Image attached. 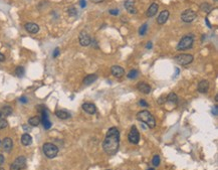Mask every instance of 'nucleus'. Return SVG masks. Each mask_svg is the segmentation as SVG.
Wrapping results in <instances>:
<instances>
[{"instance_id":"obj_1","label":"nucleus","mask_w":218,"mask_h":170,"mask_svg":"<svg viewBox=\"0 0 218 170\" xmlns=\"http://www.w3.org/2000/svg\"><path fill=\"white\" fill-rule=\"evenodd\" d=\"M120 145V132L116 127L110 128L106 134V138L103 143L104 152L109 155H114L119 150Z\"/></svg>"},{"instance_id":"obj_2","label":"nucleus","mask_w":218,"mask_h":170,"mask_svg":"<svg viewBox=\"0 0 218 170\" xmlns=\"http://www.w3.org/2000/svg\"><path fill=\"white\" fill-rule=\"evenodd\" d=\"M137 119L147 124V126H148L149 128H154L156 126V121H155L154 116L147 110L139 112V113L137 114Z\"/></svg>"},{"instance_id":"obj_3","label":"nucleus","mask_w":218,"mask_h":170,"mask_svg":"<svg viewBox=\"0 0 218 170\" xmlns=\"http://www.w3.org/2000/svg\"><path fill=\"white\" fill-rule=\"evenodd\" d=\"M193 42H194V38L192 35H185L181 38L177 45V50H187L189 48H192Z\"/></svg>"},{"instance_id":"obj_4","label":"nucleus","mask_w":218,"mask_h":170,"mask_svg":"<svg viewBox=\"0 0 218 170\" xmlns=\"http://www.w3.org/2000/svg\"><path fill=\"white\" fill-rule=\"evenodd\" d=\"M42 150H43L44 155L47 158H50V159L54 158L57 155V153H59V148L54 144H52V143H45V144H43Z\"/></svg>"},{"instance_id":"obj_5","label":"nucleus","mask_w":218,"mask_h":170,"mask_svg":"<svg viewBox=\"0 0 218 170\" xmlns=\"http://www.w3.org/2000/svg\"><path fill=\"white\" fill-rule=\"evenodd\" d=\"M26 165V159L24 156H19L14 160V162L11 164L10 170H22L25 168Z\"/></svg>"},{"instance_id":"obj_6","label":"nucleus","mask_w":218,"mask_h":170,"mask_svg":"<svg viewBox=\"0 0 218 170\" xmlns=\"http://www.w3.org/2000/svg\"><path fill=\"white\" fill-rule=\"evenodd\" d=\"M197 17V13L192 9H186L181 14V19L186 23H190Z\"/></svg>"},{"instance_id":"obj_7","label":"nucleus","mask_w":218,"mask_h":170,"mask_svg":"<svg viewBox=\"0 0 218 170\" xmlns=\"http://www.w3.org/2000/svg\"><path fill=\"white\" fill-rule=\"evenodd\" d=\"M175 62L177 64H181V66H187V64H191L193 62V55H179L175 57Z\"/></svg>"},{"instance_id":"obj_8","label":"nucleus","mask_w":218,"mask_h":170,"mask_svg":"<svg viewBox=\"0 0 218 170\" xmlns=\"http://www.w3.org/2000/svg\"><path fill=\"white\" fill-rule=\"evenodd\" d=\"M128 139H129V142L133 143V144H138V143H139L140 134H139V131H138L137 127H136L135 125L131 128V131L128 135Z\"/></svg>"},{"instance_id":"obj_9","label":"nucleus","mask_w":218,"mask_h":170,"mask_svg":"<svg viewBox=\"0 0 218 170\" xmlns=\"http://www.w3.org/2000/svg\"><path fill=\"white\" fill-rule=\"evenodd\" d=\"M79 39L81 45H83V46L90 45L91 42H92V38H91V36L88 34V32H86V31H81V32L79 33Z\"/></svg>"},{"instance_id":"obj_10","label":"nucleus","mask_w":218,"mask_h":170,"mask_svg":"<svg viewBox=\"0 0 218 170\" xmlns=\"http://www.w3.org/2000/svg\"><path fill=\"white\" fill-rule=\"evenodd\" d=\"M41 113H42V116H41V123L42 125H43V128L46 129V130H48V129L52 127V122L48 119V114H47V111L46 110H41Z\"/></svg>"},{"instance_id":"obj_11","label":"nucleus","mask_w":218,"mask_h":170,"mask_svg":"<svg viewBox=\"0 0 218 170\" xmlns=\"http://www.w3.org/2000/svg\"><path fill=\"white\" fill-rule=\"evenodd\" d=\"M125 8L131 14H136L137 13V8L135 7V0H126L125 1Z\"/></svg>"},{"instance_id":"obj_12","label":"nucleus","mask_w":218,"mask_h":170,"mask_svg":"<svg viewBox=\"0 0 218 170\" xmlns=\"http://www.w3.org/2000/svg\"><path fill=\"white\" fill-rule=\"evenodd\" d=\"M111 71H112V75L116 78H122L125 75L124 69L120 66H113L111 68Z\"/></svg>"},{"instance_id":"obj_13","label":"nucleus","mask_w":218,"mask_h":170,"mask_svg":"<svg viewBox=\"0 0 218 170\" xmlns=\"http://www.w3.org/2000/svg\"><path fill=\"white\" fill-rule=\"evenodd\" d=\"M83 109L86 113L90 114V115H93L97 112V107L92 103H84V104H83Z\"/></svg>"},{"instance_id":"obj_14","label":"nucleus","mask_w":218,"mask_h":170,"mask_svg":"<svg viewBox=\"0 0 218 170\" xmlns=\"http://www.w3.org/2000/svg\"><path fill=\"white\" fill-rule=\"evenodd\" d=\"M137 88L141 93L145 94V95H147V94H149L151 92V86L145 82H140L139 84L137 85Z\"/></svg>"},{"instance_id":"obj_15","label":"nucleus","mask_w":218,"mask_h":170,"mask_svg":"<svg viewBox=\"0 0 218 170\" xmlns=\"http://www.w3.org/2000/svg\"><path fill=\"white\" fill-rule=\"evenodd\" d=\"M158 9H159V5L154 2V3H152L150 6H149L148 10H147V12H146V15L148 17L155 16V15L157 14V12H158Z\"/></svg>"},{"instance_id":"obj_16","label":"nucleus","mask_w":218,"mask_h":170,"mask_svg":"<svg viewBox=\"0 0 218 170\" xmlns=\"http://www.w3.org/2000/svg\"><path fill=\"white\" fill-rule=\"evenodd\" d=\"M169 15H170V13H169L168 10H163L161 13L159 14V16H158L157 18V23L160 24V25H162V24H164L165 22L168 20L169 18Z\"/></svg>"},{"instance_id":"obj_17","label":"nucleus","mask_w":218,"mask_h":170,"mask_svg":"<svg viewBox=\"0 0 218 170\" xmlns=\"http://www.w3.org/2000/svg\"><path fill=\"white\" fill-rule=\"evenodd\" d=\"M2 147H3V150L6 152H10L11 149L13 147V142L12 139L9 137H6L4 138L3 141H2Z\"/></svg>"},{"instance_id":"obj_18","label":"nucleus","mask_w":218,"mask_h":170,"mask_svg":"<svg viewBox=\"0 0 218 170\" xmlns=\"http://www.w3.org/2000/svg\"><path fill=\"white\" fill-rule=\"evenodd\" d=\"M197 90L199 93H202V94H205L207 93L208 90H209V83L208 80H201V82L198 84V87H197Z\"/></svg>"},{"instance_id":"obj_19","label":"nucleus","mask_w":218,"mask_h":170,"mask_svg":"<svg viewBox=\"0 0 218 170\" xmlns=\"http://www.w3.org/2000/svg\"><path fill=\"white\" fill-rule=\"evenodd\" d=\"M25 29L29 33L34 34V33H37L39 31V26L36 23H31V22H29V23L25 24Z\"/></svg>"},{"instance_id":"obj_20","label":"nucleus","mask_w":218,"mask_h":170,"mask_svg":"<svg viewBox=\"0 0 218 170\" xmlns=\"http://www.w3.org/2000/svg\"><path fill=\"white\" fill-rule=\"evenodd\" d=\"M97 80H98V76L95 75V73H93V75H88L84 79V84L86 85V86H88V85L95 83Z\"/></svg>"},{"instance_id":"obj_21","label":"nucleus","mask_w":218,"mask_h":170,"mask_svg":"<svg viewBox=\"0 0 218 170\" xmlns=\"http://www.w3.org/2000/svg\"><path fill=\"white\" fill-rule=\"evenodd\" d=\"M31 142H32V138H31V136L29 134L25 133L22 135L21 137V143L24 145V146H29L31 144Z\"/></svg>"},{"instance_id":"obj_22","label":"nucleus","mask_w":218,"mask_h":170,"mask_svg":"<svg viewBox=\"0 0 218 170\" xmlns=\"http://www.w3.org/2000/svg\"><path fill=\"white\" fill-rule=\"evenodd\" d=\"M41 120H40V117H38V116H34V117H31L29 120H28V123H29L30 126H33V127H36L38 126L39 124H40Z\"/></svg>"},{"instance_id":"obj_23","label":"nucleus","mask_w":218,"mask_h":170,"mask_svg":"<svg viewBox=\"0 0 218 170\" xmlns=\"http://www.w3.org/2000/svg\"><path fill=\"white\" fill-rule=\"evenodd\" d=\"M55 115H56L57 117L59 118V119H62V120L68 119V118L70 117V115L68 113V112L62 111V110H57L56 112H55Z\"/></svg>"},{"instance_id":"obj_24","label":"nucleus","mask_w":218,"mask_h":170,"mask_svg":"<svg viewBox=\"0 0 218 170\" xmlns=\"http://www.w3.org/2000/svg\"><path fill=\"white\" fill-rule=\"evenodd\" d=\"M177 101H178V98H177V95L175 93H170L168 95V97H167V102L170 103V104L176 105Z\"/></svg>"},{"instance_id":"obj_25","label":"nucleus","mask_w":218,"mask_h":170,"mask_svg":"<svg viewBox=\"0 0 218 170\" xmlns=\"http://www.w3.org/2000/svg\"><path fill=\"white\" fill-rule=\"evenodd\" d=\"M0 113H1V116H4V117H6V116H9V115L12 114V108L9 107V106H5V107H3V108H2V110H1Z\"/></svg>"},{"instance_id":"obj_26","label":"nucleus","mask_w":218,"mask_h":170,"mask_svg":"<svg viewBox=\"0 0 218 170\" xmlns=\"http://www.w3.org/2000/svg\"><path fill=\"white\" fill-rule=\"evenodd\" d=\"M200 8H201V10H203L204 12H206V13H209L212 10V6L209 3H202L201 5H200Z\"/></svg>"},{"instance_id":"obj_27","label":"nucleus","mask_w":218,"mask_h":170,"mask_svg":"<svg viewBox=\"0 0 218 170\" xmlns=\"http://www.w3.org/2000/svg\"><path fill=\"white\" fill-rule=\"evenodd\" d=\"M138 75H139V71H138L137 70H132L130 73H128V78L130 80H134L138 77Z\"/></svg>"},{"instance_id":"obj_28","label":"nucleus","mask_w":218,"mask_h":170,"mask_svg":"<svg viewBox=\"0 0 218 170\" xmlns=\"http://www.w3.org/2000/svg\"><path fill=\"white\" fill-rule=\"evenodd\" d=\"M147 29H148V24L147 23H144L143 25L140 27V30H139V34L140 35H145L146 32H147Z\"/></svg>"},{"instance_id":"obj_29","label":"nucleus","mask_w":218,"mask_h":170,"mask_svg":"<svg viewBox=\"0 0 218 170\" xmlns=\"http://www.w3.org/2000/svg\"><path fill=\"white\" fill-rule=\"evenodd\" d=\"M15 73H16V76H17V77H19V78L23 77V75H24V69L22 68V66H17L16 70H15Z\"/></svg>"},{"instance_id":"obj_30","label":"nucleus","mask_w":218,"mask_h":170,"mask_svg":"<svg viewBox=\"0 0 218 170\" xmlns=\"http://www.w3.org/2000/svg\"><path fill=\"white\" fill-rule=\"evenodd\" d=\"M152 163H153V165H154L155 167L159 166V164H160V157H159V155H155L154 157H153Z\"/></svg>"},{"instance_id":"obj_31","label":"nucleus","mask_w":218,"mask_h":170,"mask_svg":"<svg viewBox=\"0 0 218 170\" xmlns=\"http://www.w3.org/2000/svg\"><path fill=\"white\" fill-rule=\"evenodd\" d=\"M7 126H8L7 121H6L5 119H1V118H0V130H2V129H5Z\"/></svg>"},{"instance_id":"obj_32","label":"nucleus","mask_w":218,"mask_h":170,"mask_svg":"<svg viewBox=\"0 0 218 170\" xmlns=\"http://www.w3.org/2000/svg\"><path fill=\"white\" fill-rule=\"evenodd\" d=\"M166 101H167V97H165L164 95H162L161 97H160L159 99L157 100V103H158L159 105H162V104H164V103H165Z\"/></svg>"},{"instance_id":"obj_33","label":"nucleus","mask_w":218,"mask_h":170,"mask_svg":"<svg viewBox=\"0 0 218 170\" xmlns=\"http://www.w3.org/2000/svg\"><path fill=\"white\" fill-rule=\"evenodd\" d=\"M68 13H70V15H72V16H75V15H77V10L75 9L73 6H72V7L68 9Z\"/></svg>"},{"instance_id":"obj_34","label":"nucleus","mask_w":218,"mask_h":170,"mask_svg":"<svg viewBox=\"0 0 218 170\" xmlns=\"http://www.w3.org/2000/svg\"><path fill=\"white\" fill-rule=\"evenodd\" d=\"M139 104H140V106H142V107H148L149 106L148 103H147L145 100H140Z\"/></svg>"},{"instance_id":"obj_35","label":"nucleus","mask_w":218,"mask_h":170,"mask_svg":"<svg viewBox=\"0 0 218 170\" xmlns=\"http://www.w3.org/2000/svg\"><path fill=\"white\" fill-rule=\"evenodd\" d=\"M109 12H110L112 15H118V14H119V10H118V9H111Z\"/></svg>"},{"instance_id":"obj_36","label":"nucleus","mask_w":218,"mask_h":170,"mask_svg":"<svg viewBox=\"0 0 218 170\" xmlns=\"http://www.w3.org/2000/svg\"><path fill=\"white\" fill-rule=\"evenodd\" d=\"M59 55V48H55V50H54V51H53L52 57H56Z\"/></svg>"},{"instance_id":"obj_37","label":"nucleus","mask_w":218,"mask_h":170,"mask_svg":"<svg viewBox=\"0 0 218 170\" xmlns=\"http://www.w3.org/2000/svg\"><path fill=\"white\" fill-rule=\"evenodd\" d=\"M79 4H81V7H83V8H84L86 6V0H81L79 1Z\"/></svg>"},{"instance_id":"obj_38","label":"nucleus","mask_w":218,"mask_h":170,"mask_svg":"<svg viewBox=\"0 0 218 170\" xmlns=\"http://www.w3.org/2000/svg\"><path fill=\"white\" fill-rule=\"evenodd\" d=\"M19 101H20L21 103H23V104L27 103V99H26V97H20V98H19Z\"/></svg>"},{"instance_id":"obj_39","label":"nucleus","mask_w":218,"mask_h":170,"mask_svg":"<svg viewBox=\"0 0 218 170\" xmlns=\"http://www.w3.org/2000/svg\"><path fill=\"white\" fill-rule=\"evenodd\" d=\"M212 114H213V115H215V116H217V115H218V112H217V106H215L214 108L212 109Z\"/></svg>"},{"instance_id":"obj_40","label":"nucleus","mask_w":218,"mask_h":170,"mask_svg":"<svg viewBox=\"0 0 218 170\" xmlns=\"http://www.w3.org/2000/svg\"><path fill=\"white\" fill-rule=\"evenodd\" d=\"M4 163V156L2 154H0V165H2Z\"/></svg>"},{"instance_id":"obj_41","label":"nucleus","mask_w":218,"mask_h":170,"mask_svg":"<svg viewBox=\"0 0 218 170\" xmlns=\"http://www.w3.org/2000/svg\"><path fill=\"white\" fill-rule=\"evenodd\" d=\"M4 60H5V57H4L3 53L0 52V62H4Z\"/></svg>"},{"instance_id":"obj_42","label":"nucleus","mask_w":218,"mask_h":170,"mask_svg":"<svg viewBox=\"0 0 218 170\" xmlns=\"http://www.w3.org/2000/svg\"><path fill=\"white\" fill-rule=\"evenodd\" d=\"M146 48H148V50H149V48H152V42H148V43H147V45H146Z\"/></svg>"},{"instance_id":"obj_43","label":"nucleus","mask_w":218,"mask_h":170,"mask_svg":"<svg viewBox=\"0 0 218 170\" xmlns=\"http://www.w3.org/2000/svg\"><path fill=\"white\" fill-rule=\"evenodd\" d=\"M104 0H92V2H93V3H101Z\"/></svg>"},{"instance_id":"obj_44","label":"nucleus","mask_w":218,"mask_h":170,"mask_svg":"<svg viewBox=\"0 0 218 170\" xmlns=\"http://www.w3.org/2000/svg\"><path fill=\"white\" fill-rule=\"evenodd\" d=\"M23 129H24L25 131H30V128H29V127L26 126V125H23Z\"/></svg>"},{"instance_id":"obj_45","label":"nucleus","mask_w":218,"mask_h":170,"mask_svg":"<svg viewBox=\"0 0 218 170\" xmlns=\"http://www.w3.org/2000/svg\"><path fill=\"white\" fill-rule=\"evenodd\" d=\"M205 22H206V24H207V26H208V27H210V28H211V24L209 23V20H208V18H205Z\"/></svg>"},{"instance_id":"obj_46","label":"nucleus","mask_w":218,"mask_h":170,"mask_svg":"<svg viewBox=\"0 0 218 170\" xmlns=\"http://www.w3.org/2000/svg\"><path fill=\"white\" fill-rule=\"evenodd\" d=\"M147 170H155L154 168H149V169H147Z\"/></svg>"},{"instance_id":"obj_47","label":"nucleus","mask_w":218,"mask_h":170,"mask_svg":"<svg viewBox=\"0 0 218 170\" xmlns=\"http://www.w3.org/2000/svg\"><path fill=\"white\" fill-rule=\"evenodd\" d=\"M0 170H4V169L3 168H0Z\"/></svg>"},{"instance_id":"obj_48","label":"nucleus","mask_w":218,"mask_h":170,"mask_svg":"<svg viewBox=\"0 0 218 170\" xmlns=\"http://www.w3.org/2000/svg\"><path fill=\"white\" fill-rule=\"evenodd\" d=\"M0 118H1V113H0Z\"/></svg>"},{"instance_id":"obj_49","label":"nucleus","mask_w":218,"mask_h":170,"mask_svg":"<svg viewBox=\"0 0 218 170\" xmlns=\"http://www.w3.org/2000/svg\"><path fill=\"white\" fill-rule=\"evenodd\" d=\"M107 170H110V169H107Z\"/></svg>"}]
</instances>
